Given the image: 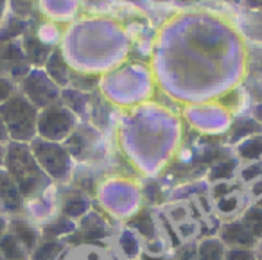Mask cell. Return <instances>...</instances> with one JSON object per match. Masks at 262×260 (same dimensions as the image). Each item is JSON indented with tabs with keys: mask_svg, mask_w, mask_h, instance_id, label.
<instances>
[{
	"mask_svg": "<svg viewBox=\"0 0 262 260\" xmlns=\"http://www.w3.org/2000/svg\"><path fill=\"white\" fill-rule=\"evenodd\" d=\"M2 233H4V221H0V239H2Z\"/></svg>",
	"mask_w": 262,
	"mask_h": 260,
	"instance_id": "cell-19",
	"label": "cell"
},
{
	"mask_svg": "<svg viewBox=\"0 0 262 260\" xmlns=\"http://www.w3.org/2000/svg\"><path fill=\"white\" fill-rule=\"evenodd\" d=\"M244 4L250 6V8H255V9H262V0H243Z\"/></svg>",
	"mask_w": 262,
	"mask_h": 260,
	"instance_id": "cell-17",
	"label": "cell"
},
{
	"mask_svg": "<svg viewBox=\"0 0 262 260\" xmlns=\"http://www.w3.org/2000/svg\"><path fill=\"white\" fill-rule=\"evenodd\" d=\"M0 117L4 120L8 133L16 142H27L34 137L38 115L34 104L22 95H11L6 102L0 104Z\"/></svg>",
	"mask_w": 262,
	"mask_h": 260,
	"instance_id": "cell-1",
	"label": "cell"
},
{
	"mask_svg": "<svg viewBox=\"0 0 262 260\" xmlns=\"http://www.w3.org/2000/svg\"><path fill=\"white\" fill-rule=\"evenodd\" d=\"M38 124H40V129L43 135L51 138H61L65 137L67 133L72 127L74 120L70 112H67L65 108H58V106H51V108L43 110L38 119Z\"/></svg>",
	"mask_w": 262,
	"mask_h": 260,
	"instance_id": "cell-3",
	"label": "cell"
},
{
	"mask_svg": "<svg viewBox=\"0 0 262 260\" xmlns=\"http://www.w3.org/2000/svg\"><path fill=\"white\" fill-rule=\"evenodd\" d=\"M4 72V63H2V59H0V74Z\"/></svg>",
	"mask_w": 262,
	"mask_h": 260,
	"instance_id": "cell-20",
	"label": "cell"
},
{
	"mask_svg": "<svg viewBox=\"0 0 262 260\" xmlns=\"http://www.w3.org/2000/svg\"><path fill=\"white\" fill-rule=\"evenodd\" d=\"M262 212L258 210H251L248 217H244V226L251 231V233H260L262 231Z\"/></svg>",
	"mask_w": 262,
	"mask_h": 260,
	"instance_id": "cell-12",
	"label": "cell"
},
{
	"mask_svg": "<svg viewBox=\"0 0 262 260\" xmlns=\"http://www.w3.org/2000/svg\"><path fill=\"white\" fill-rule=\"evenodd\" d=\"M200 260H221V244L217 241H205L200 248Z\"/></svg>",
	"mask_w": 262,
	"mask_h": 260,
	"instance_id": "cell-11",
	"label": "cell"
},
{
	"mask_svg": "<svg viewBox=\"0 0 262 260\" xmlns=\"http://www.w3.org/2000/svg\"><path fill=\"white\" fill-rule=\"evenodd\" d=\"M11 233L15 235L20 242H22V246L26 249L34 248V246H36V242H38V233L34 231V228H31L29 224L22 223V221H16V223L13 224Z\"/></svg>",
	"mask_w": 262,
	"mask_h": 260,
	"instance_id": "cell-10",
	"label": "cell"
},
{
	"mask_svg": "<svg viewBox=\"0 0 262 260\" xmlns=\"http://www.w3.org/2000/svg\"><path fill=\"white\" fill-rule=\"evenodd\" d=\"M2 162H4V149H2V144H0V167H2Z\"/></svg>",
	"mask_w": 262,
	"mask_h": 260,
	"instance_id": "cell-18",
	"label": "cell"
},
{
	"mask_svg": "<svg viewBox=\"0 0 262 260\" xmlns=\"http://www.w3.org/2000/svg\"><path fill=\"white\" fill-rule=\"evenodd\" d=\"M58 253V246L56 244H45V246H40L34 253L33 260H52L54 255Z\"/></svg>",
	"mask_w": 262,
	"mask_h": 260,
	"instance_id": "cell-13",
	"label": "cell"
},
{
	"mask_svg": "<svg viewBox=\"0 0 262 260\" xmlns=\"http://www.w3.org/2000/svg\"><path fill=\"white\" fill-rule=\"evenodd\" d=\"M180 2H190V0H180Z\"/></svg>",
	"mask_w": 262,
	"mask_h": 260,
	"instance_id": "cell-21",
	"label": "cell"
},
{
	"mask_svg": "<svg viewBox=\"0 0 262 260\" xmlns=\"http://www.w3.org/2000/svg\"><path fill=\"white\" fill-rule=\"evenodd\" d=\"M9 140V133H8V127H6L4 120L0 117V144H4V142Z\"/></svg>",
	"mask_w": 262,
	"mask_h": 260,
	"instance_id": "cell-16",
	"label": "cell"
},
{
	"mask_svg": "<svg viewBox=\"0 0 262 260\" xmlns=\"http://www.w3.org/2000/svg\"><path fill=\"white\" fill-rule=\"evenodd\" d=\"M0 203L8 210H18L20 205H22L20 192L16 188L15 181L2 170H0Z\"/></svg>",
	"mask_w": 262,
	"mask_h": 260,
	"instance_id": "cell-5",
	"label": "cell"
},
{
	"mask_svg": "<svg viewBox=\"0 0 262 260\" xmlns=\"http://www.w3.org/2000/svg\"><path fill=\"white\" fill-rule=\"evenodd\" d=\"M8 167L15 181H18V190H22L26 196H31L41 187L40 185V172L34 167L31 160L29 149L24 144H13L8 151Z\"/></svg>",
	"mask_w": 262,
	"mask_h": 260,
	"instance_id": "cell-2",
	"label": "cell"
},
{
	"mask_svg": "<svg viewBox=\"0 0 262 260\" xmlns=\"http://www.w3.org/2000/svg\"><path fill=\"white\" fill-rule=\"evenodd\" d=\"M34 149H36L38 158L43 162V167H47L49 172L58 176L61 172L63 165H65V160H67L65 151L59 145H52V144H36Z\"/></svg>",
	"mask_w": 262,
	"mask_h": 260,
	"instance_id": "cell-4",
	"label": "cell"
},
{
	"mask_svg": "<svg viewBox=\"0 0 262 260\" xmlns=\"http://www.w3.org/2000/svg\"><path fill=\"white\" fill-rule=\"evenodd\" d=\"M13 95V84L6 77L0 76V104L6 102Z\"/></svg>",
	"mask_w": 262,
	"mask_h": 260,
	"instance_id": "cell-14",
	"label": "cell"
},
{
	"mask_svg": "<svg viewBox=\"0 0 262 260\" xmlns=\"http://www.w3.org/2000/svg\"><path fill=\"white\" fill-rule=\"evenodd\" d=\"M226 260H253L250 251H244V249H235V251H230Z\"/></svg>",
	"mask_w": 262,
	"mask_h": 260,
	"instance_id": "cell-15",
	"label": "cell"
},
{
	"mask_svg": "<svg viewBox=\"0 0 262 260\" xmlns=\"http://www.w3.org/2000/svg\"><path fill=\"white\" fill-rule=\"evenodd\" d=\"M26 94L29 95V101L38 106H51L56 101L54 92H43V83L38 79H31V76L26 79Z\"/></svg>",
	"mask_w": 262,
	"mask_h": 260,
	"instance_id": "cell-6",
	"label": "cell"
},
{
	"mask_svg": "<svg viewBox=\"0 0 262 260\" xmlns=\"http://www.w3.org/2000/svg\"><path fill=\"white\" fill-rule=\"evenodd\" d=\"M24 52H26L27 59L33 63H43L49 56V49L45 47L41 41H38L34 36H26V44H24Z\"/></svg>",
	"mask_w": 262,
	"mask_h": 260,
	"instance_id": "cell-9",
	"label": "cell"
},
{
	"mask_svg": "<svg viewBox=\"0 0 262 260\" xmlns=\"http://www.w3.org/2000/svg\"><path fill=\"white\" fill-rule=\"evenodd\" d=\"M223 239L228 241L230 244L246 246V244H251V241H253V233H251L244 224H232V226L225 228Z\"/></svg>",
	"mask_w": 262,
	"mask_h": 260,
	"instance_id": "cell-8",
	"label": "cell"
},
{
	"mask_svg": "<svg viewBox=\"0 0 262 260\" xmlns=\"http://www.w3.org/2000/svg\"><path fill=\"white\" fill-rule=\"evenodd\" d=\"M0 253L6 260H26V248L13 233L0 239Z\"/></svg>",
	"mask_w": 262,
	"mask_h": 260,
	"instance_id": "cell-7",
	"label": "cell"
}]
</instances>
